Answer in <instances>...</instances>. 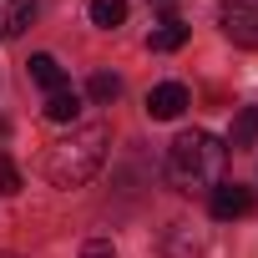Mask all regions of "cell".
<instances>
[{"label": "cell", "mask_w": 258, "mask_h": 258, "mask_svg": "<svg viewBox=\"0 0 258 258\" xmlns=\"http://www.w3.org/2000/svg\"><path fill=\"white\" fill-rule=\"evenodd\" d=\"M228 172V142H218L213 132H182L167 147V182L177 192H213Z\"/></svg>", "instance_id": "obj_1"}, {"label": "cell", "mask_w": 258, "mask_h": 258, "mask_svg": "<svg viewBox=\"0 0 258 258\" xmlns=\"http://www.w3.org/2000/svg\"><path fill=\"white\" fill-rule=\"evenodd\" d=\"M106 147H111V132L101 121H86V126H71L61 142L46 147V177L56 187H86L101 162H106Z\"/></svg>", "instance_id": "obj_2"}, {"label": "cell", "mask_w": 258, "mask_h": 258, "mask_svg": "<svg viewBox=\"0 0 258 258\" xmlns=\"http://www.w3.org/2000/svg\"><path fill=\"white\" fill-rule=\"evenodd\" d=\"M218 26L233 46L258 51V0H218Z\"/></svg>", "instance_id": "obj_3"}, {"label": "cell", "mask_w": 258, "mask_h": 258, "mask_svg": "<svg viewBox=\"0 0 258 258\" xmlns=\"http://www.w3.org/2000/svg\"><path fill=\"white\" fill-rule=\"evenodd\" d=\"M187 106H192V96H187L182 81H162V86L147 91V116H152V121H177Z\"/></svg>", "instance_id": "obj_4"}, {"label": "cell", "mask_w": 258, "mask_h": 258, "mask_svg": "<svg viewBox=\"0 0 258 258\" xmlns=\"http://www.w3.org/2000/svg\"><path fill=\"white\" fill-rule=\"evenodd\" d=\"M208 208H213L218 223H233V218H248V213H253V192L238 187V182H218V187L208 192Z\"/></svg>", "instance_id": "obj_5"}, {"label": "cell", "mask_w": 258, "mask_h": 258, "mask_svg": "<svg viewBox=\"0 0 258 258\" xmlns=\"http://www.w3.org/2000/svg\"><path fill=\"white\" fill-rule=\"evenodd\" d=\"M36 21V0H0V41H16Z\"/></svg>", "instance_id": "obj_6"}, {"label": "cell", "mask_w": 258, "mask_h": 258, "mask_svg": "<svg viewBox=\"0 0 258 258\" xmlns=\"http://www.w3.org/2000/svg\"><path fill=\"white\" fill-rule=\"evenodd\" d=\"M162 258H203V238L187 223H172L167 238H162Z\"/></svg>", "instance_id": "obj_7"}, {"label": "cell", "mask_w": 258, "mask_h": 258, "mask_svg": "<svg viewBox=\"0 0 258 258\" xmlns=\"http://www.w3.org/2000/svg\"><path fill=\"white\" fill-rule=\"evenodd\" d=\"M26 71H31V81H36V86H46V96H51V91H61V86H71V81H66V71H61V61H56V56H46V51H41V56H31V66H26Z\"/></svg>", "instance_id": "obj_8"}, {"label": "cell", "mask_w": 258, "mask_h": 258, "mask_svg": "<svg viewBox=\"0 0 258 258\" xmlns=\"http://www.w3.org/2000/svg\"><path fill=\"white\" fill-rule=\"evenodd\" d=\"M41 111H46V121H76V116H81V91H76V86H61V91L46 96Z\"/></svg>", "instance_id": "obj_9"}, {"label": "cell", "mask_w": 258, "mask_h": 258, "mask_svg": "<svg viewBox=\"0 0 258 258\" xmlns=\"http://www.w3.org/2000/svg\"><path fill=\"white\" fill-rule=\"evenodd\" d=\"M253 142H258V106H243V111L233 116V126H228V152L253 147Z\"/></svg>", "instance_id": "obj_10"}, {"label": "cell", "mask_w": 258, "mask_h": 258, "mask_svg": "<svg viewBox=\"0 0 258 258\" xmlns=\"http://www.w3.org/2000/svg\"><path fill=\"white\" fill-rule=\"evenodd\" d=\"M177 46H187V26H177V21H167V26H157L152 36H147V51H177Z\"/></svg>", "instance_id": "obj_11"}, {"label": "cell", "mask_w": 258, "mask_h": 258, "mask_svg": "<svg viewBox=\"0 0 258 258\" xmlns=\"http://www.w3.org/2000/svg\"><path fill=\"white\" fill-rule=\"evenodd\" d=\"M121 21H126V0H91V26L116 31Z\"/></svg>", "instance_id": "obj_12"}, {"label": "cell", "mask_w": 258, "mask_h": 258, "mask_svg": "<svg viewBox=\"0 0 258 258\" xmlns=\"http://www.w3.org/2000/svg\"><path fill=\"white\" fill-rule=\"evenodd\" d=\"M86 91H91V101H116V96H121V81H116L111 71H96Z\"/></svg>", "instance_id": "obj_13"}, {"label": "cell", "mask_w": 258, "mask_h": 258, "mask_svg": "<svg viewBox=\"0 0 258 258\" xmlns=\"http://www.w3.org/2000/svg\"><path fill=\"white\" fill-rule=\"evenodd\" d=\"M16 192H21V172L11 157H0V198H16Z\"/></svg>", "instance_id": "obj_14"}, {"label": "cell", "mask_w": 258, "mask_h": 258, "mask_svg": "<svg viewBox=\"0 0 258 258\" xmlns=\"http://www.w3.org/2000/svg\"><path fill=\"white\" fill-rule=\"evenodd\" d=\"M81 258H121V253H116V248H111L106 238H91V243L81 248Z\"/></svg>", "instance_id": "obj_15"}, {"label": "cell", "mask_w": 258, "mask_h": 258, "mask_svg": "<svg viewBox=\"0 0 258 258\" xmlns=\"http://www.w3.org/2000/svg\"><path fill=\"white\" fill-rule=\"evenodd\" d=\"M0 258H21V253H0Z\"/></svg>", "instance_id": "obj_16"}]
</instances>
